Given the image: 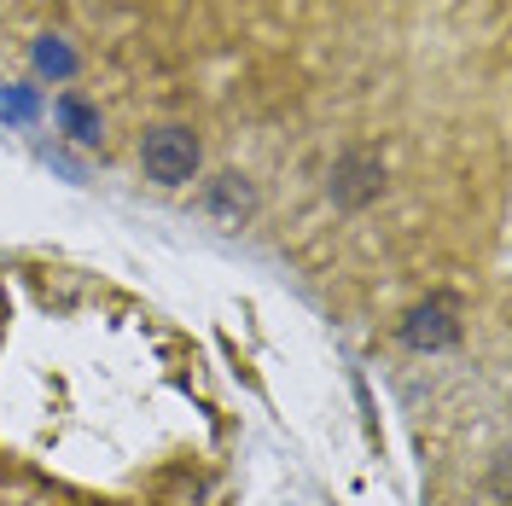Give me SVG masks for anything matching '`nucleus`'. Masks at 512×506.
I'll return each instance as SVG.
<instances>
[{
    "instance_id": "1",
    "label": "nucleus",
    "mask_w": 512,
    "mask_h": 506,
    "mask_svg": "<svg viewBox=\"0 0 512 506\" xmlns=\"http://www.w3.org/2000/svg\"><path fill=\"white\" fill-rule=\"evenodd\" d=\"M140 169L158 181V187H187L198 175V134L181 123H163V128H146L140 140Z\"/></svg>"
},
{
    "instance_id": "4",
    "label": "nucleus",
    "mask_w": 512,
    "mask_h": 506,
    "mask_svg": "<svg viewBox=\"0 0 512 506\" xmlns=\"http://www.w3.org/2000/svg\"><path fill=\"white\" fill-rule=\"evenodd\" d=\"M204 210H210L216 222L239 227V222H245V216L256 210V192H251V181H245V175H216V181L204 187Z\"/></svg>"
},
{
    "instance_id": "3",
    "label": "nucleus",
    "mask_w": 512,
    "mask_h": 506,
    "mask_svg": "<svg viewBox=\"0 0 512 506\" xmlns=\"http://www.w3.org/2000/svg\"><path fill=\"white\" fill-rule=\"evenodd\" d=\"M326 192H332L338 210H361V204H373L384 192V163L373 158V152H344V158L332 163Z\"/></svg>"
},
{
    "instance_id": "5",
    "label": "nucleus",
    "mask_w": 512,
    "mask_h": 506,
    "mask_svg": "<svg viewBox=\"0 0 512 506\" xmlns=\"http://www.w3.org/2000/svg\"><path fill=\"white\" fill-rule=\"evenodd\" d=\"M59 123H64V134H70V140H82V146H99V134H105L99 111L82 94H64L59 99Z\"/></svg>"
},
{
    "instance_id": "2",
    "label": "nucleus",
    "mask_w": 512,
    "mask_h": 506,
    "mask_svg": "<svg viewBox=\"0 0 512 506\" xmlns=\"http://www.w3.org/2000/svg\"><path fill=\"white\" fill-rule=\"evenodd\" d=\"M460 303L454 297H425V303H414L408 309V320H402V344L408 349H454L460 344Z\"/></svg>"
}]
</instances>
